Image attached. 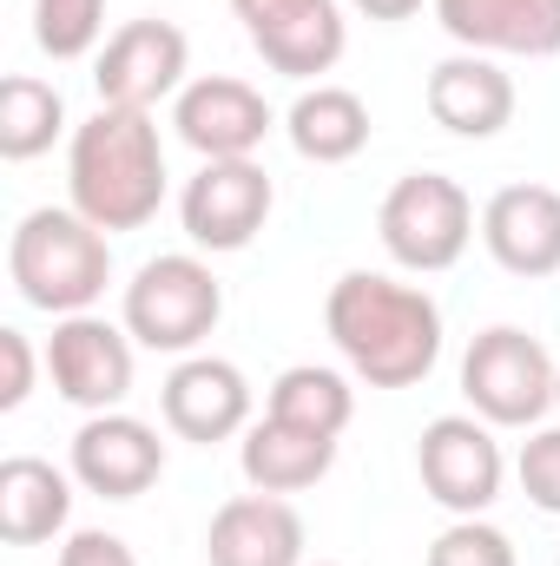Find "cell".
Segmentation results:
<instances>
[{"label":"cell","instance_id":"1","mask_svg":"<svg viewBox=\"0 0 560 566\" xmlns=\"http://www.w3.org/2000/svg\"><path fill=\"white\" fill-rule=\"evenodd\" d=\"M323 329L370 389H416L442 363V310L416 283L350 271L323 296Z\"/></svg>","mask_w":560,"mask_h":566},{"label":"cell","instance_id":"2","mask_svg":"<svg viewBox=\"0 0 560 566\" xmlns=\"http://www.w3.org/2000/svg\"><path fill=\"white\" fill-rule=\"evenodd\" d=\"M66 198L106 238L145 231L158 218V205H165V145H158L152 113L100 106L86 126H73V145H66Z\"/></svg>","mask_w":560,"mask_h":566},{"label":"cell","instance_id":"3","mask_svg":"<svg viewBox=\"0 0 560 566\" xmlns=\"http://www.w3.org/2000/svg\"><path fill=\"white\" fill-rule=\"evenodd\" d=\"M7 277L20 290V303H33L46 316H80L113 283V244L73 205L66 211L60 205H40L7 238Z\"/></svg>","mask_w":560,"mask_h":566},{"label":"cell","instance_id":"4","mask_svg":"<svg viewBox=\"0 0 560 566\" xmlns=\"http://www.w3.org/2000/svg\"><path fill=\"white\" fill-rule=\"evenodd\" d=\"M225 316V283L211 277L205 258L172 251V258H145L126 283V336L158 356H191Z\"/></svg>","mask_w":560,"mask_h":566},{"label":"cell","instance_id":"5","mask_svg":"<svg viewBox=\"0 0 560 566\" xmlns=\"http://www.w3.org/2000/svg\"><path fill=\"white\" fill-rule=\"evenodd\" d=\"M376 238L416 277L455 271L462 251L475 244V198L442 171H409V178L390 185V198L376 211Z\"/></svg>","mask_w":560,"mask_h":566},{"label":"cell","instance_id":"6","mask_svg":"<svg viewBox=\"0 0 560 566\" xmlns=\"http://www.w3.org/2000/svg\"><path fill=\"white\" fill-rule=\"evenodd\" d=\"M554 356L541 349V336H528L515 323L481 329L462 356V396L488 428H535L554 409Z\"/></svg>","mask_w":560,"mask_h":566},{"label":"cell","instance_id":"7","mask_svg":"<svg viewBox=\"0 0 560 566\" xmlns=\"http://www.w3.org/2000/svg\"><path fill=\"white\" fill-rule=\"evenodd\" d=\"M271 205H278V191L258 158H205L198 178H185V191H178V224L198 251L231 258L265 231Z\"/></svg>","mask_w":560,"mask_h":566},{"label":"cell","instance_id":"8","mask_svg":"<svg viewBox=\"0 0 560 566\" xmlns=\"http://www.w3.org/2000/svg\"><path fill=\"white\" fill-rule=\"evenodd\" d=\"M416 474L435 507H448L455 521H475L501 501L508 461H501V441L481 416H435L416 441Z\"/></svg>","mask_w":560,"mask_h":566},{"label":"cell","instance_id":"9","mask_svg":"<svg viewBox=\"0 0 560 566\" xmlns=\"http://www.w3.org/2000/svg\"><path fill=\"white\" fill-rule=\"evenodd\" d=\"M46 376L60 389V402L86 409V416H106L133 396V336L93 310L80 316H60L53 336H46Z\"/></svg>","mask_w":560,"mask_h":566},{"label":"cell","instance_id":"10","mask_svg":"<svg viewBox=\"0 0 560 566\" xmlns=\"http://www.w3.org/2000/svg\"><path fill=\"white\" fill-rule=\"evenodd\" d=\"M185 33L158 13L145 20H126L100 60H93V86H100V106H126V113H152L158 99H178L185 93Z\"/></svg>","mask_w":560,"mask_h":566},{"label":"cell","instance_id":"11","mask_svg":"<svg viewBox=\"0 0 560 566\" xmlns=\"http://www.w3.org/2000/svg\"><path fill=\"white\" fill-rule=\"evenodd\" d=\"M251 46L283 80H317L343 60V7L336 0H231Z\"/></svg>","mask_w":560,"mask_h":566},{"label":"cell","instance_id":"12","mask_svg":"<svg viewBox=\"0 0 560 566\" xmlns=\"http://www.w3.org/2000/svg\"><path fill=\"white\" fill-rule=\"evenodd\" d=\"M158 416L178 441H231L251 428V382L238 363L225 356H185L165 382H158Z\"/></svg>","mask_w":560,"mask_h":566},{"label":"cell","instance_id":"13","mask_svg":"<svg viewBox=\"0 0 560 566\" xmlns=\"http://www.w3.org/2000/svg\"><path fill=\"white\" fill-rule=\"evenodd\" d=\"M165 474V441L158 428L126 416V409H106V416H86L73 434V481L100 501H139L145 488Z\"/></svg>","mask_w":560,"mask_h":566},{"label":"cell","instance_id":"14","mask_svg":"<svg viewBox=\"0 0 560 566\" xmlns=\"http://www.w3.org/2000/svg\"><path fill=\"white\" fill-rule=\"evenodd\" d=\"M172 126L198 158H251L271 139V106L251 80L231 73H205L172 99Z\"/></svg>","mask_w":560,"mask_h":566},{"label":"cell","instance_id":"15","mask_svg":"<svg viewBox=\"0 0 560 566\" xmlns=\"http://www.w3.org/2000/svg\"><path fill=\"white\" fill-rule=\"evenodd\" d=\"M481 244L508 277H560V191L501 185L481 205Z\"/></svg>","mask_w":560,"mask_h":566},{"label":"cell","instance_id":"16","mask_svg":"<svg viewBox=\"0 0 560 566\" xmlns=\"http://www.w3.org/2000/svg\"><path fill=\"white\" fill-rule=\"evenodd\" d=\"M435 20L462 53H488V60L560 53V0H435Z\"/></svg>","mask_w":560,"mask_h":566},{"label":"cell","instance_id":"17","mask_svg":"<svg viewBox=\"0 0 560 566\" xmlns=\"http://www.w3.org/2000/svg\"><path fill=\"white\" fill-rule=\"evenodd\" d=\"M422 99H428V119L455 139H495L515 119V80L488 53H448L428 73Z\"/></svg>","mask_w":560,"mask_h":566},{"label":"cell","instance_id":"18","mask_svg":"<svg viewBox=\"0 0 560 566\" xmlns=\"http://www.w3.org/2000/svg\"><path fill=\"white\" fill-rule=\"evenodd\" d=\"M211 566H303V521L283 494H238L205 527Z\"/></svg>","mask_w":560,"mask_h":566},{"label":"cell","instance_id":"19","mask_svg":"<svg viewBox=\"0 0 560 566\" xmlns=\"http://www.w3.org/2000/svg\"><path fill=\"white\" fill-rule=\"evenodd\" d=\"M73 514V474H60L40 454H7L0 461V541L7 547H40L66 527Z\"/></svg>","mask_w":560,"mask_h":566},{"label":"cell","instance_id":"20","mask_svg":"<svg viewBox=\"0 0 560 566\" xmlns=\"http://www.w3.org/2000/svg\"><path fill=\"white\" fill-rule=\"evenodd\" d=\"M336 461V441L330 434H310V428H290L278 416L245 428V448H238V468L258 494H303L330 474Z\"/></svg>","mask_w":560,"mask_h":566},{"label":"cell","instance_id":"21","mask_svg":"<svg viewBox=\"0 0 560 566\" xmlns=\"http://www.w3.org/2000/svg\"><path fill=\"white\" fill-rule=\"evenodd\" d=\"M283 133L297 145V158L310 165H350L363 145H370V106L350 93V86H303L297 106L283 113Z\"/></svg>","mask_w":560,"mask_h":566},{"label":"cell","instance_id":"22","mask_svg":"<svg viewBox=\"0 0 560 566\" xmlns=\"http://www.w3.org/2000/svg\"><path fill=\"white\" fill-rule=\"evenodd\" d=\"M66 133V99L53 80H33V73H7L0 80V158L7 165H27L40 151H53V139Z\"/></svg>","mask_w":560,"mask_h":566},{"label":"cell","instance_id":"23","mask_svg":"<svg viewBox=\"0 0 560 566\" xmlns=\"http://www.w3.org/2000/svg\"><path fill=\"white\" fill-rule=\"evenodd\" d=\"M265 416H278L290 428H310V434H343L350 416H356V389L336 376V369H317V363H297V369H283L278 382H271V402H265Z\"/></svg>","mask_w":560,"mask_h":566},{"label":"cell","instance_id":"24","mask_svg":"<svg viewBox=\"0 0 560 566\" xmlns=\"http://www.w3.org/2000/svg\"><path fill=\"white\" fill-rule=\"evenodd\" d=\"M106 33V0H33V40L46 60H86Z\"/></svg>","mask_w":560,"mask_h":566},{"label":"cell","instance_id":"25","mask_svg":"<svg viewBox=\"0 0 560 566\" xmlns=\"http://www.w3.org/2000/svg\"><path fill=\"white\" fill-rule=\"evenodd\" d=\"M428 566H521V560H515V541L475 514V521H455V527L435 534Z\"/></svg>","mask_w":560,"mask_h":566},{"label":"cell","instance_id":"26","mask_svg":"<svg viewBox=\"0 0 560 566\" xmlns=\"http://www.w3.org/2000/svg\"><path fill=\"white\" fill-rule=\"evenodd\" d=\"M515 474H521V494L541 507V514H560V428H535L515 454Z\"/></svg>","mask_w":560,"mask_h":566},{"label":"cell","instance_id":"27","mask_svg":"<svg viewBox=\"0 0 560 566\" xmlns=\"http://www.w3.org/2000/svg\"><path fill=\"white\" fill-rule=\"evenodd\" d=\"M33 396V343L27 329H0V409H20Z\"/></svg>","mask_w":560,"mask_h":566},{"label":"cell","instance_id":"28","mask_svg":"<svg viewBox=\"0 0 560 566\" xmlns=\"http://www.w3.org/2000/svg\"><path fill=\"white\" fill-rule=\"evenodd\" d=\"M60 566H139V560H133V547H126L120 534H106V527H80V534L60 547Z\"/></svg>","mask_w":560,"mask_h":566},{"label":"cell","instance_id":"29","mask_svg":"<svg viewBox=\"0 0 560 566\" xmlns=\"http://www.w3.org/2000/svg\"><path fill=\"white\" fill-rule=\"evenodd\" d=\"M356 13H370V20H409V13H422V0H350Z\"/></svg>","mask_w":560,"mask_h":566},{"label":"cell","instance_id":"30","mask_svg":"<svg viewBox=\"0 0 560 566\" xmlns=\"http://www.w3.org/2000/svg\"><path fill=\"white\" fill-rule=\"evenodd\" d=\"M554 409H560V382H554Z\"/></svg>","mask_w":560,"mask_h":566},{"label":"cell","instance_id":"31","mask_svg":"<svg viewBox=\"0 0 560 566\" xmlns=\"http://www.w3.org/2000/svg\"><path fill=\"white\" fill-rule=\"evenodd\" d=\"M317 566H330V560H317Z\"/></svg>","mask_w":560,"mask_h":566},{"label":"cell","instance_id":"32","mask_svg":"<svg viewBox=\"0 0 560 566\" xmlns=\"http://www.w3.org/2000/svg\"><path fill=\"white\" fill-rule=\"evenodd\" d=\"M554 566H560V554H554Z\"/></svg>","mask_w":560,"mask_h":566}]
</instances>
